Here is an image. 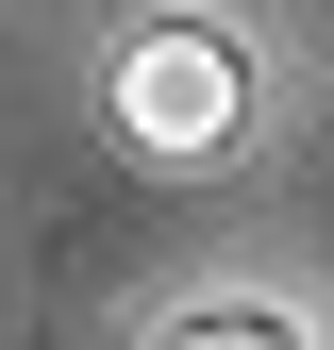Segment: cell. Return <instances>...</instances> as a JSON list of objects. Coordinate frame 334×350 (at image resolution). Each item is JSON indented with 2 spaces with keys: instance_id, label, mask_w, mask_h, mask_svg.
Masks as SVG:
<instances>
[{
  "instance_id": "cell-1",
  "label": "cell",
  "mask_w": 334,
  "mask_h": 350,
  "mask_svg": "<svg viewBox=\"0 0 334 350\" xmlns=\"http://www.w3.org/2000/svg\"><path fill=\"white\" fill-rule=\"evenodd\" d=\"M234 117H250L234 33H201V17L117 33V134H134V150H234Z\"/></svg>"
},
{
  "instance_id": "cell-2",
  "label": "cell",
  "mask_w": 334,
  "mask_h": 350,
  "mask_svg": "<svg viewBox=\"0 0 334 350\" xmlns=\"http://www.w3.org/2000/svg\"><path fill=\"white\" fill-rule=\"evenodd\" d=\"M151 350H318V334L284 317V300H184V317H167Z\"/></svg>"
}]
</instances>
